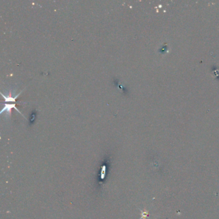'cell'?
<instances>
[{"instance_id":"cell-1","label":"cell","mask_w":219,"mask_h":219,"mask_svg":"<svg viewBox=\"0 0 219 219\" xmlns=\"http://www.w3.org/2000/svg\"><path fill=\"white\" fill-rule=\"evenodd\" d=\"M14 108L15 109L16 111H18V113L19 114H21V115H23L22 113H21L20 111L17 109V108H16V104L15 103H10V104H9V103H5L4 104V107H3V109H1V112H0V114H2L4 111H6V114H10V112H11V110L12 109ZM25 118V117H24Z\"/></svg>"},{"instance_id":"cell-2","label":"cell","mask_w":219,"mask_h":219,"mask_svg":"<svg viewBox=\"0 0 219 219\" xmlns=\"http://www.w3.org/2000/svg\"><path fill=\"white\" fill-rule=\"evenodd\" d=\"M22 91H21V93H19V94H17L16 96H14V97H13V96H12L11 92L9 93V94L8 96H5L2 93H1V96L3 97V98L5 99V102H13V103H14V102H16V99L20 95V94H21V93H22Z\"/></svg>"}]
</instances>
